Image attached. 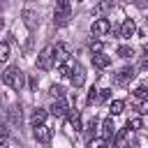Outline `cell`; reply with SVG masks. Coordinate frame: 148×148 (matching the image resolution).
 <instances>
[{"mask_svg": "<svg viewBox=\"0 0 148 148\" xmlns=\"http://www.w3.org/2000/svg\"><path fill=\"white\" fill-rule=\"evenodd\" d=\"M72 21V5L67 0H58L56 2V9H53V23L56 25H67Z\"/></svg>", "mask_w": 148, "mask_h": 148, "instance_id": "6da1fadb", "label": "cell"}, {"mask_svg": "<svg viewBox=\"0 0 148 148\" xmlns=\"http://www.w3.org/2000/svg\"><path fill=\"white\" fill-rule=\"evenodd\" d=\"M2 81H5L9 88L21 90V88H23V72H21L16 65H9V67L2 72Z\"/></svg>", "mask_w": 148, "mask_h": 148, "instance_id": "7a4b0ae2", "label": "cell"}, {"mask_svg": "<svg viewBox=\"0 0 148 148\" xmlns=\"http://www.w3.org/2000/svg\"><path fill=\"white\" fill-rule=\"evenodd\" d=\"M37 67L39 69H51L53 67V46H44L37 56Z\"/></svg>", "mask_w": 148, "mask_h": 148, "instance_id": "3957f363", "label": "cell"}, {"mask_svg": "<svg viewBox=\"0 0 148 148\" xmlns=\"http://www.w3.org/2000/svg\"><path fill=\"white\" fill-rule=\"evenodd\" d=\"M111 30V21L109 18H95L92 21V25H90V32H92V37H104L106 32Z\"/></svg>", "mask_w": 148, "mask_h": 148, "instance_id": "277c9868", "label": "cell"}, {"mask_svg": "<svg viewBox=\"0 0 148 148\" xmlns=\"http://www.w3.org/2000/svg\"><path fill=\"white\" fill-rule=\"evenodd\" d=\"M53 62H56V65L69 62V46H67V44H56V46H53Z\"/></svg>", "mask_w": 148, "mask_h": 148, "instance_id": "5b68a950", "label": "cell"}, {"mask_svg": "<svg viewBox=\"0 0 148 148\" xmlns=\"http://www.w3.org/2000/svg\"><path fill=\"white\" fill-rule=\"evenodd\" d=\"M69 81H72V86H74V88L83 86V81H86V69H83V65L74 62V67H72V74H69Z\"/></svg>", "mask_w": 148, "mask_h": 148, "instance_id": "8992f818", "label": "cell"}, {"mask_svg": "<svg viewBox=\"0 0 148 148\" xmlns=\"http://www.w3.org/2000/svg\"><path fill=\"white\" fill-rule=\"evenodd\" d=\"M134 32H136V25H134V21H132V18H125V21L120 23V28L116 30V35H118V37H123V39H130Z\"/></svg>", "mask_w": 148, "mask_h": 148, "instance_id": "52a82bcc", "label": "cell"}, {"mask_svg": "<svg viewBox=\"0 0 148 148\" xmlns=\"http://www.w3.org/2000/svg\"><path fill=\"white\" fill-rule=\"evenodd\" d=\"M134 79V67H120L118 72H116V76H113V81L118 83V86H125V83H130Z\"/></svg>", "mask_w": 148, "mask_h": 148, "instance_id": "ba28073f", "label": "cell"}, {"mask_svg": "<svg viewBox=\"0 0 148 148\" xmlns=\"http://www.w3.org/2000/svg\"><path fill=\"white\" fill-rule=\"evenodd\" d=\"M32 134H35V139H37L39 143H51V130H49L46 125H37Z\"/></svg>", "mask_w": 148, "mask_h": 148, "instance_id": "9c48e42d", "label": "cell"}, {"mask_svg": "<svg viewBox=\"0 0 148 148\" xmlns=\"http://www.w3.org/2000/svg\"><path fill=\"white\" fill-rule=\"evenodd\" d=\"M49 113H51V116H58V118H60V116H67V113H69V109H67V104H65L62 99H56V102L51 104Z\"/></svg>", "mask_w": 148, "mask_h": 148, "instance_id": "30bf717a", "label": "cell"}, {"mask_svg": "<svg viewBox=\"0 0 148 148\" xmlns=\"http://www.w3.org/2000/svg\"><path fill=\"white\" fill-rule=\"evenodd\" d=\"M21 16H23V23H25L30 30H32V28L37 25V21H39V14H37V12H32V9H23V14H21Z\"/></svg>", "mask_w": 148, "mask_h": 148, "instance_id": "8fae6325", "label": "cell"}, {"mask_svg": "<svg viewBox=\"0 0 148 148\" xmlns=\"http://www.w3.org/2000/svg\"><path fill=\"white\" fill-rule=\"evenodd\" d=\"M92 65L99 67V69H104V67L111 65V56H106V53H92Z\"/></svg>", "mask_w": 148, "mask_h": 148, "instance_id": "7c38bea8", "label": "cell"}, {"mask_svg": "<svg viewBox=\"0 0 148 148\" xmlns=\"http://www.w3.org/2000/svg\"><path fill=\"white\" fill-rule=\"evenodd\" d=\"M46 113H49L46 109H39V106H37V109L32 111V116H30V123H32V127H37V125H44V120H46Z\"/></svg>", "mask_w": 148, "mask_h": 148, "instance_id": "4fadbf2b", "label": "cell"}, {"mask_svg": "<svg viewBox=\"0 0 148 148\" xmlns=\"http://www.w3.org/2000/svg\"><path fill=\"white\" fill-rule=\"evenodd\" d=\"M102 134H104V139H113V136H116V125H113L111 118H106V120L102 123Z\"/></svg>", "mask_w": 148, "mask_h": 148, "instance_id": "5bb4252c", "label": "cell"}, {"mask_svg": "<svg viewBox=\"0 0 148 148\" xmlns=\"http://www.w3.org/2000/svg\"><path fill=\"white\" fill-rule=\"evenodd\" d=\"M97 130H99V123L92 118L90 123H88V127H86V136H88V141L90 139H95V134H97Z\"/></svg>", "mask_w": 148, "mask_h": 148, "instance_id": "9a60e30c", "label": "cell"}, {"mask_svg": "<svg viewBox=\"0 0 148 148\" xmlns=\"http://www.w3.org/2000/svg\"><path fill=\"white\" fill-rule=\"evenodd\" d=\"M67 116H69V123H72V127H74L76 132H81V118H79V111L74 109V111H69Z\"/></svg>", "mask_w": 148, "mask_h": 148, "instance_id": "2e32d148", "label": "cell"}, {"mask_svg": "<svg viewBox=\"0 0 148 148\" xmlns=\"http://www.w3.org/2000/svg\"><path fill=\"white\" fill-rule=\"evenodd\" d=\"M123 109H125V102H123V99H113V102H111V113H113V116L123 113Z\"/></svg>", "mask_w": 148, "mask_h": 148, "instance_id": "e0dca14e", "label": "cell"}, {"mask_svg": "<svg viewBox=\"0 0 148 148\" xmlns=\"http://www.w3.org/2000/svg\"><path fill=\"white\" fill-rule=\"evenodd\" d=\"M111 7H113V2H109V0H106V2H99V5H95V7H92V14H102V12L111 9Z\"/></svg>", "mask_w": 148, "mask_h": 148, "instance_id": "ac0fdd59", "label": "cell"}, {"mask_svg": "<svg viewBox=\"0 0 148 148\" xmlns=\"http://www.w3.org/2000/svg\"><path fill=\"white\" fill-rule=\"evenodd\" d=\"M7 58H9V44L0 42V62H7Z\"/></svg>", "mask_w": 148, "mask_h": 148, "instance_id": "d6986e66", "label": "cell"}, {"mask_svg": "<svg viewBox=\"0 0 148 148\" xmlns=\"http://www.w3.org/2000/svg\"><path fill=\"white\" fill-rule=\"evenodd\" d=\"M49 92H51V97H53V99H62V92H65V90H62V86H51V88H49Z\"/></svg>", "mask_w": 148, "mask_h": 148, "instance_id": "ffe728a7", "label": "cell"}, {"mask_svg": "<svg viewBox=\"0 0 148 148\" xmlns=\"http://www.w3.org/2000/svg\"><path fill=\"white\" fill-rule=\"evenodd\" d=\"M120 58H130V56H134V51H132V46H118V51H116Z\"/></svg>", "mask_w": 148, "mask_h": 148, "instance_id": "44dd1931", "label": "cell"}, {"mask_svg": "<svg viewBox=\"0 0 148 148\" xmlns=\"http://www.w3.org/2000/svg\"><path fill=\"white\" fill-rule=\"evenodd\" d=\"M134 97H139V99H146V97H148V86H139V88L134 90Z\"/></svg>", "mask_w": 148, "mask_h": 148, "instance_id": "7402d4cb", "label": "cell"}, {"mask_svg": "<svg viewBox=\"0 0 148 148\" xmlns=\"http://www.w3.org/2000/svg\"><path fill=\"white\" fill-rule=\"evenodd\" d=\"M88 148H106V141L104 139H90L88 141Z\"/></svg>", "mask_w": 148, "mask_h": 148, "instance_id": "603a6c76", "label": "cell"}, {"mask_svg": "<svg viewBox=\"0 0 148 148\" xmlns=\"http://www.w3.org/2000/svg\"><path fill=\"white\" fill-rule=\"evenodd\" d=\"M141 118H132V120H127V130H141Z\"/></svg>", "mask_w": 148, "mask_h": 148, "instance_id": "cb8c5ba5", "label": "cell"}, {"mask_svg": "<svg viewBox=\"0 0 148 148\" xmlns=\"http://www.w3.org/2000/svg\"><path fill=\"white\" fill-rule=\"evenodd\" d=\"M90 51L92 53H102V39H92L90 42Z\"/></svg>", "mask_w": 148, "mask_h": 148, "instance_id": "d4e9b609", "label": "cell"}, {"mask_svg": "<svg viewBox=\"0 0 148 148\" xmlns=\"http://www.w3.org/2000/svg\"><path fill=\"white\" fill-rule=\"evenodd\" d=\"M109 97H111V90H109V88H104V90H97V99H99V102H106Z\"/></svg>", "mask_w": 148, "mask_h": 148, "instance_id": "484cf974", "label": "cell"}, {"mask_svg": "<svg viewBox=\"0 0 148 148\" xmlns=\"http://www.w3.org/2000/svg\"><path fill=\"white\" fill-rule=\"evenodd\" d=\"M139 69L148 72V51H143V56H141V60H139Z\"/></svg>", "mask_w": 148, "mask_h": 148, "instance_id": "4316f807", "label": "cell"}, {"mask_svg": "<svg viewBox=\"0 0 148 148\" xmlns=\"http://www.w3.org/2000/svg\"><path fill=\"white\" fill-rule=\"evenodd\" d=\"M88 102H90V104L97 102V90H95V88H90V92H88Z\"/></svg>", "mask_w": 148, "mask_h": 148, "instance_id": "83f0119b", "label": "cell"}, {"mask_svg": "<svg viewBox=\"0 0 148 148\" xmlns=\"http://www.w3.org/2000/svg\"><path fill=\"white\" fill-rule=\"evenodd\" d=\"M139 113H148V102H143V104H141V109H139Z\"/></svg>", "mask_w": 148, "mask_h": 148, "instance_id": "f1b7e54d", "label": "cell"}, {"mask_svg": "<svg viewBox=\"0 0 148 148\" xmlns=\"http://www.w3.org/2000/svg\"><path fill=\"white\" fill-rule=\"evenodd\" d=\"M0 136H7V127H5L2 123H0Z\"/></svg>", "mask_w": 148, "mask_h": 148, "instance_id": "f546056e", "label": "cell"}, {"mask_svg": "<svg viewBox=\"0 0 148 148\" xmlns=\"http://www.w3.org/2000/svg\"><path fill=\"white\" fill-rule=\"evenodd\" d=\"M143 51H148V42H146V44H143Z\"/></svg>", "mask_w": 148, "mask_h": 148, "instance_id": "4dcf8cb0", "label": "cell"}, {"mask_svg": "<svg viewBox=\"0 0 148 148\" xmlns=\"http://www.w3.org/2000/svg\"><path fill=\"white\" fill-rule=\"evenodd\" d=\"M2 25H5V21H2V18H0V28H2Z\"/></svg>", "mask_w": 148, "mask_h": 148, "instance_id": "1f68e13d", "label": "cell"}, {"mask_svg": "<svg viewBox=\"0 0 148 148\" xmlns=\"http://www.w3.org/2000/svg\"><path fill=\"white\" fill-rule=\"evenodd\" d=\"M146 21H148V18H146Z\"/></svg>", "mask_w": 148, "mask_h": 148, "instance_id": "d6a6232c", "label": "cell"}]
</instances>
